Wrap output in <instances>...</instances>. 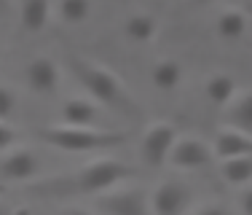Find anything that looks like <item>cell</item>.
<instances>
[{"instance_id":"d4e9b609","label":"cell","mask_w":252,"mask_h":215,"mask_svg":"<svg viewBox=\"0 0 252 215\" xmlns=\"http://www.w3.org/2000/svg\"><path fill=\"white\" fill-rule=\"evenodd\" d=\"M0 215H14V210H11V207H5V205H0Z\"/></svg>"},{"instance_id":"484cf974","label":"cell","mask_w":252,"mask_h":215,"mask_svg":"<svg viewBox=\"0 0 252 215\" xmlns=\"http://www.w3.org/2000/svg\"><path fill=\"white\" fill-rule=\"evenodd\" d=\"M14 215H30V213H27V210H16Z\"/></svg>"},{"instance_id":"4316f807","label":"cell","mask_w":252,"mask_h":215,"mask_svg":"<svg viewBox=\"0 0 252 215\" xmlns=\"http://www.w3.org/2000/svg\"><path fill=\"white\" fill-rule=\"evenodd\" d=\"M3 5H5V0H0V8H3Z\"/></svg>"},{"instance_id":"52a82bcc","label":"cell","mask_w":252,"mask_h":215,"mask_svg":"<svg viewBox=\"0 0 252 215\" xmlns=\"http://www.w3.org/2000/svg\"><path fill=\"white\" fill-rule=\"evenodd\" d=\"M148 196H151V213L153 215H183L185 207H188L190 191L177 180H166Z\"/></svg>"},{"instance_id":"7a4b0ae2","label":"cell","mask_w":252,"mask_h":215,"mask_svg":"<svg viewBox=\"0 0 252 215\" xmlns=\"http://www.w3.org/2000/svg\"><path fill=\"white\" fill-rule=\"evenodd\" d=\"M70 68H73L78 83L86 89V94L94 103L113 108V110L124 113V116H137V105L126 94L121 78H116L107 68H102L97 62H89L83 57H70Z\"/></svg>"},{"instance_id":"ba28073f","label":"cell","mask_w":252,"mask_h":215,"mask_svg":"<svg viewBox=\"0 0 252 215\" xmlns=\"http://www.w3.org/2000/svg\"><path fill=\"white\" fill-rule=\"evenodd\" d=\"M40 170V161L32 151H14L0 159V180L8 183H30Z\"/></svg>"},{"instance_id":"d6986e66","label":"cell","mask_w":252,"mask_h":215,"mask_svg":"<svg viewBox=\"0 0 252 215\" xmlns=\"http://www.w3.org/2000/svg\"><path fill=\"white\" fill-rule=\"evenodd\" d=\"M89 11H92L89 0H59V5H57V14L64 25H81L89 16Z\"/></svg>"},{"instance_id":"83f0119b","label":"cell","mask_w":252,"mask_h":215,"mask_svg":"<svg viewBox=\"0 0 252 215\" xmlns=\"http://www.w3.org/2000/svg\"><path fill=\"white\" fill-rule=\"evenodd\" d=\"M199 3H209V0H199Z\"/></svg>"},{"instance_id":"5bb4252c","label":"cell","mask_w":252,"mask_h":215,"mask_svg":"<svg viewBox=\"0 0 252 215\" xmlns=\"http://www.w3.org/2000/svg\"><path fill=\"white\" fill-rule=\"evenodd\" d=\"M247 27H250V16L244 14V11H239V8L223 11V14L218 16V22H215V33H218L223 40L242 38V35L247 33Z\"/></svg>"},{"instance_id":"2e32d148","label":"cell","mask_w":252,"mask_h":215,"mask_svg":"<svg viewBox=\"0 0 252 215\" xmlns=\"http://www.w3.org/2000/svg\"><path fill=\"white\" fill-rule=\"evenodd\" d=\"M204 94H207V100L212 105H228L233 100V94H236V81L231 78V75L225 73H215L209 75L207 83H204Z\"/></svg>"},{"instance_id":"cb8c5ba5","label":"cell","mask_w":252,"mask_h":215,"mask_svg":"<svg viewBox=\"0 0 252 215\" xmlns=\"http://www.w3.org/2000/svg\"><path fill=\"white\" fill-rule=\"evenodd\" d=\"M59 215H92V213H86V210H81V207H64Z\"/></svg>"},{"instance_id":"8992f818","label":"cell","mask_w":252,"mask_h":215,"mask_svg":"<svg viewBox=\"0 0 252 215\" xmlns=\"http://www.w3.org/2000/svg\"><path fill=\"white\" fill-rule=\"evenodd\" d=\"M212 145L199 140V137H177L169 151V164L177 170H201L212 161Z\"/></svg>"},{"instance_id":"3957f363","label":"cell","mask_w":252,"mask_h":215,"mask_svg":"<svg viewBox=\"0 0 252 215\" xmlns=\"http://www.w3.org/2000/svg\"><path fill=\"white\" fill-rule=\"evenodd\" d=\"M38 137L46 145L64 153H89V151H113L129 140L126 132H107L92 127H40Z\"/></svg>"},{"instance_id":"ffe728a7","label":"cell","mask_w":252,"mask_h":215,"mask_svg":"<svg viewBox=\"0 0 252 215\" xmlns=\"http://www.w3.org/2000/svg\"><path fill=\"white\" fill-rule=\"evenodd\" d=\"M14 108H16L14 92H11V89H5V86H0V121H5V118L14 113Z\"/></svg>"},{"instance_id":"e0dca14e","label":"cell","mask_w":252,"mask_h":215,"mask_svg":"<svg viewBox=\"0 0 252 215\" xmlns=\"http://www.w3.org/2000/svg\"><path fill=\"white\" fill-rule=\"evenodd\" d=\"M151 81H153V86L161 89V92H172V89H177L180 81H183V65L175 62V59H161V62L153 65Z\"/></svg>"},{"instance_id":"277c9868","label":"cell","mask_w":252,"mask_h":215,"mask_svg":"<svg viewBox=\"0 0 252 215\" xmlns=\"http://www.w3.org/2000/svg\"><path fill=\"white\" fill-rule=\"evenodd\" d=\"M97 205L105 215H153L151 196L142 188H107L99 194Z\"/></svg>"},{"instance_id":"9c48e42d","label":"cell","mask_w":252,"mask_h":215,"mask_svg":"<svg viewBox=\"0 0 252 215\" xmlns=\"http://www.w3.org/2000/svg\"><path fill=\"white\" fill-rule=\"evenodd\" d=\"M25 78H27L32 92L54 94L59 89V68L49 57H35V59H30V65L25 70Z\"/></svg>"},{"instance_id":"603a6c76","label":"cell","mask_w":252,"mask_h":215,"mask_svg":"<svg viewBox=\"0 0 252 215\" xmlns=\"http://www.w3.org/2000/svg\"><path fill=\"white\" fill-rule=\"evenodd\" d=\"M242 210H244V215H252V188H247L242 194Z\"/></svg>"},{"instance_id":"7402d4cb","label":"cell","mask_w":252,"mask_h":215,"mask_svg":"<svg viewBox=\"0 0 252 215\" xmlns=\"http://www.w3.org/2000/svg\"><path fill=\"white\" fill-rule=\"evenodd\" d=\"M196 215H233L225 205H204L201 210H196Z\"/></svg>"},{"instance_id":"8fae6325","label":"cell","mask_w":252,"mask_h":215,"mask_svg":"<svg viewBox=\"0 0 252 215\" xmlns=\"http://www.w3.org/2000/svg\"><path fill=\"white\" fill-rule=\"evenodd\" d=\"M212 153L220 159H228V156H252V135L247 132H239V129H223L215 137V145H212Z\"/></svg>"},{"instance_id":"6da1fadb","label":"cell","mask_w":252,"mask_h":215,"mask_svg":"<svg viewBox=\"0 0 252 215\" xmlns=\"http://www.w3.org/2000/svg\"><path fill=\"white\" fill-rule=\"evenodd\" d=\"M134 175L129 164L118 159H97L92 164L81 167L78 172L62 178H51L43 183H32L30 194L43 196V199H67V196H86V194H102L107 188H116L121 180Z\"/></svg>"},{"instance_id":"44dd1931","label":"cell","mask_w":252,"mask_h":215,"mask_svg":"<svg viewBox=\"0 0 252 215\" xmlns=\"http://www.w3.org/2000/svg\"><path fill=\"white\" fill-rule=\"evenodd\" d=\"M16 143V129L11 127V124L0 121V151H5V148H11Z\"/></svg>"},{"instance_id":"5b68a950","label":"cell","mask_w":252,"mask_h":215,"mask_svg":"<svg viewBox=\"0 0 252 215\" xmlns=\"http://www.w3.org/2000/svg\"><path fill=\"white\" fill-rule=\"evenodd\" d=\"M177 140V129L172 127L169 121H156L145 129L140 140V156L148 167H164L166 159H169V151Z\"/></svg>"},{"instance_id":"7c38bea8","label":"cell","mask_w":252,"mask_h":215,"mask_svg":"<svg viewBox=\"0 0 252 215\" xmlns=\"http://www.w3.org/2000/svg\"><path fill=\"white\" fill-rule=\"evenodd\" d=\"M51 16V3L49 0H22L19 5V22L27 33H40L49 25Z\"/></svg>"},{"instance_id":"9a60e30c","label":"cell","mask_w":252,"mask_h":215,"mask_svg":"<svg viewBox=\"0 0 252 215\" xmlns=\"http://www.w3.org/2000/svg\"><path fill=\"white\" fill-rule=\"evenodd\" d=\"M220 175L231 186H247L252 180V156H228L220 159Z\"/></svg>"},{"instance_id":"30bf717a","label":"cell","mask_w":252,"mask_h":215,"mask_svg":"<svg viewBox=\"0 0 252 215\" xmlns=\"http://www.w3.org/2000/svg\"><path fill=\"white\" fill-rule=\"evenodd\" d=\"M59 118L64 127H92L99 118V108L92 97H70L64 100Z\"/></svg>"},{"instance_id":"ac0fdd59","label":"cell","mask_w":252,"mask_h":215,"mask_svg":"<svg viewBox=\"0 0 252 215\" xmlns=\"http://www.w3.org/2000/svg\"><path fill=\"white\" fill-rule=\"evenodd\" d=\"M156 30H158L156 27V19L148 14H134V16H129L126 25H124L126 38L134 40V43H148V40H153Z\"/></svg>"},{"instance_id":"4fadbf2b","label":"cell","mask_w":252,"mask_h":215,"mask_svg":"<svg viewBox=\"0 0 252 215\" xmlns=\"http://www.w3.org/2000/svg\"><path fill=\"white\" fill-rule=\"evenodd\" d=\"M225 124L231 129L252 135V92L242 94L239 100H231L225 105Z\"/></svg>"}]
</instances>
